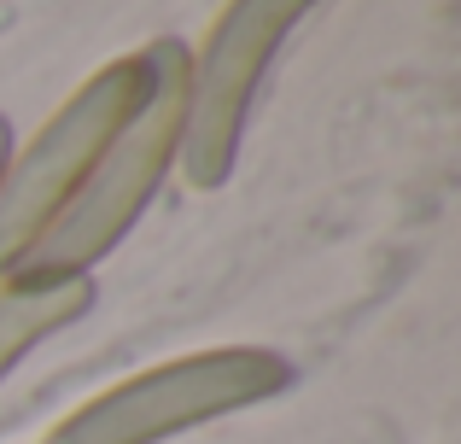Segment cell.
Wrapping results in <instances>:
<instances>
[{
  "label": "cell",
  "mask_w": 461,
  "mask_h": 444,
  "mask_svg": "<svg viewBox=\"0 0 461 444\" xmlns=\"http://www.w3.org/2000/svg\"><path fill=\"white\" fill-rule=\"evenodd\" d=\"M310 6H321V0H228L211 18L199 53H187V117H181L176 147L187 187L211 194L234 176L251 100H258L275 53L286 47V35L310 18Z\"/></svg>",
  "instance_id": "cell-4"
},
{
  "label": "cell",
  "mask_w": 461,
  "mask_h": 444,
  "mask_svg": "<svg viewBox=\"0 0 461 444\" xmlns=\"http://www.w3.org/2000/svg\"><path fill=\"white\" fill-rule=\"evenodd\" d=\"M147 100V53H123L100 65L23 152L6 159L0 176V281L18 269V258L47 234V222L70 205L112 135L129 123V112Z\"/></svg>",
  "instance_id": "cell-3"
},
{
  "label": "cell",
  "mask_w": 461,
  "mask_h": 444,
  "mask_svg": "<svg viewBox=\"0 0 461 444\" xmlns=\"http://www.w3.org/2000/svg\"><path fill=\"white\" fill-rule=\"evenodd\" d=\"M6 159H12V123L0 117V176H6Z\"/></svg>",
  "instance_id": "cell-6"
},
{
  "label": "cell",
  "mask_w": 461,
  "mask_h": 444,
  "mask_svg": "<svg viewBox=\"0 0 461 444\" xmlns=\"http://www.w3.org/2000/svg\"><path fill=\"white\" fill-rule=\"evenodd\" d=\"M147 53V100L129 112V123L112 135L88 182L70 194V205L47 222V234L18 258V281H70L88 275L100 258H112L117 240L147 217L152 194L176 170L181 117H187V47L152 41Z\"/></svg>",
  "instance_id": "cell-1"
},
{
  "label": "cell",
  "mask_w": 461,
  "mask_h": 444,
  "mask_svg": "<svg viewBox=\"0 0 461 444\" xmlns=\"http://www.w3.org/2000/svg\"><path fill=\"white\" fill-rule=\"evenodd\" d=\"M286 380H293L286 357L263 351V345L193 351L88 398L41 444H164L176 433L216 421V415H234V410L275 398V392H286Z\"/></svg>",
  "instance_id": "cell-2"
},
{
  "label": "cell",
  "mask_w": 461,
  "mask_h": 444,
  "mask_svg": "<svg viewBox=\"0 0 461 444\" xmlns=\"http://www.w3.org/2000/svg\"><path fill=\"white\" fill-rule=\"evenodd\" d=\"M94 286L88 275H70V281H18L6 275L0 281V380L18 368V357H30L47 333L70 328L77 316H88Z\"/></svg>",
  "instance_id": "cell-5"
}]
</instances>
